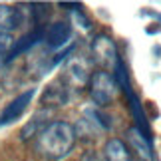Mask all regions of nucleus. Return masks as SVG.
I'll list each match as a JSON object with an SVG mask.
<instances>
[{"label": "nucleus", "instance_id": "nucleus-1", "mask_svg": "<svg viewBox=\"0 0 161 161\" xmlns=\"http://www.w3.org/2000/svg\"><path fill=\"white\" fill-rule=\"evenodd\" d=\"M38 151L48 159H64L76 143V131L68 121H52L38 131Z\"/></svg>", "mask_w": 161, "mask_h": 161}, {"label": "nucleus", "instance_id": "nucleus-2", "mask_svg": "<svg viewBox=\"0 0 161 161\" xmlns=\"http://www.w3.org/2000/svg\"><path fill=\"white\" fill-rule=\"evenodd\" d=\"M117 80L109 72H94L90 78V96L96 106H109L117 96Z\"/></svg>", "mask_w": 161, "mask_h": 161}, {"label": "nucleus", "instance_id": "nucleus-3", "mask_svg": "<svg viewBox=\"0 0 161 161\" xmlns=\"http://www.w3.org/2000/svg\"><path fill=\"white\" fill-rule=\"evenodd\" d=\"M92 54H94L96 64H100L103 68V72H115V66L119 62V56H117V48L115 42L106 34H100L92 40Z\"/></svg>", "mask_w": 161, "mask_h": 161}, {"label": "nucleus", "instance_id": "nucleus-4", "mask_svg": "<svg viewBox=\"0 0 161 161\" xmlns=\"http://www.w3.org/2000/svg\"><path fill=\"white\" fill-rule=\"evenodd\" d=\"M34 94H36L34 90H26V92H22L20 96H16L14 100L2 109V114H0V125H8V123H14L16 119H20L24 115V111L28 109V106L32 103Z\"/></svg>", "mask_w": 161, "mask_h": 161}, {"label": "nucleus", "instance_id": "nucleus-5", "mask_svg": "<svg viewBox=\"0 0 161 161\" xmlns=\"http://www.w3.org/2000/svg\"><path fill=\"white\" fill-rule=\"evenodd\" d=\"M70 38H72V26L68 22H54L44 32V40L52 50H58V48L66 46L70 42Z\"/></svg>", "mask_w": 161, "mask_h": 161}, {"label": "nucleus", "instance_id": "nucleus-6", "mask_svg": "<svg viewBox=\"0 0 161 161\" xmlns=\"http://www.w3.org/2000/svg\"><path fill=\"white\" fill-rule=\"evenodd\" d=\"M66 78L70 86H86L90 82V64L84 58H72L66 66Z\"/></svg>", "mask_w": 161, "mask_h": 161}, {"label": "nucleus", "instance_id": "nucleus-7", "mask_svg": "<svg viewBox=\"0 0 161 161\" xmlns=\"http://www.w3.org/2000/svg\"><path fill=\"white\" fill-rule=\"evenodd\" d=\"M22 24V10L10 4H0V34H10Z\"/></svg>", "mask_w": 161, "mask_h": 161}, {"label": "nucleus", "instance_id": "nucleus-8", "mask_svg": "<svg viewBox=\"0 0 161 161\" xmlns=\"http://www.w3.org/2000/svg\"><path fill=\"white\" fill-rule=\"evenodd\" d=\"M127 137H129V141H131V145L137 149V153L141 157H143L145 161H151L153 159V151H151V139L149 137H145L143 133L139 131L137 127H129L127 129Z\"/></svg>", "mask_w": 161, "mask_h": 161}, {"label": "nucleus", "instance_id": "nucleus-9", "mask_svg": "<svg viewBox=\"0 0 161 161\" xmlns=\"http://www.w3.org/2000/svg\"><path fill=\"white\" fill-rule=\"evenodd\" d=\"M103 157H106V161H131V153L121 139L114 137L103 147Z\"/></svg>", "mask_w": 161, "mask_h": 161}, {"label": "nucleus", "instance_id": "nucleus-10", "mask_svg": "<svg viewBox=\"0 0 161 161\" xmlns=\"http://www.w3.org/2000/svg\"><path fill=\"white\" fill-rule=\"evenodd\" d=\"M44 32H46V30L38 28V30H32V32L24 34L20 40H16V42H14V48H12V52H10V60H12V58H16L18 54H22V52L30 50V48H32L34 44H38V42L44 38Z\"/></svg>", "mask_w": 161, "mask_h": 161}, {"label": "nucleus", "instance_id": "nucleus-11", "mask_svg": "<svg viewBox=\"0 0 161 161\" xmlns=\"http://www.w3.org/2000/svg\"><path fill=\"white\" fill-rule=\"evenodd\" d=\"M14 42L16 40L10 34H0V66L10 60V52L14 48Z\"/></svg>", "mask_w": 161, "mask_h": 161}]
</instances>
